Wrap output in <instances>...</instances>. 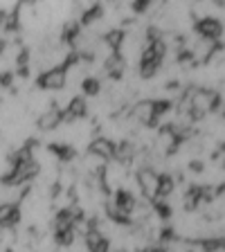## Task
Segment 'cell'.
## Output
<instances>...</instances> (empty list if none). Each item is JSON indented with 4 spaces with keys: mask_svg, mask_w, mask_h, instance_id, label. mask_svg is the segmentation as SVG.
<instances>
[{
    "mask_svg": "<svg viewBox=\"0 0 225 252\" xmlns=\"http://www.w3.org/2000/svg\"><path fill=\"white\" fill-rule=\"evenodd\" d=\"M189 106H192V120H200L212 110H219L221 94L210 88H196L189 94Z\"/></svg>",
    "mask_w": 225,
    "mask_h": 252,
    "instance_id": "6da1fadb",
    "label": "cell"
},
{
    "mask_svg": "<svg viewBox=\"0 0 225 252\" xmlns=\"http://www.w3.org/2000/svg\"><path fill=\"white\" fill-rule=\"evenodd\" d=\"M41 167L34 158H25V160H18V162L11 164V171L5 173L2 183L9 185V187H16V185H23V183H30L32 178H36Z\"/></svg>",
    "mask_w": 225,
    "mask_h": 252,
    "instance_id": "7a4b0ae2",
    "label": "cell"
},
{
    "mask_svg": "<svg viewBox=\"0 0 225 252\" xmlns=\"http://www.w3.org/2000/svg\"><path fill=\"white\" fill-rule=\"evenodd\" d=\"M194 30L203 41H221L225 27L216 16H203V18H198V21L194 23Z\"/></svg>",
    "mask_w": 225,
    "mask_h": 252,
    "instance_id": "3957f363",
    "label": "cell"
},
{
    "mask_svg": "<svg viewBox=\"0 0 225 252\" xmlns=\"http://www.w3.org/2000/svg\"><path fill=\"white\" fill-rule=\"evenodd\" d=\"M65 81H68V70L63 65H54V68L38 74L36 86L43 90H61L65 86Z\"/></svg>",
    "mask_w": 225,
    "mask_h": 252,
    "instance_id": "277c9868",
    "label": "cell"
},
{
    "mask_svg": "<svg viewBox=\"0 0 225 252\" xmlns=\"http://www.w3.org/2000/svg\"><path fill=\"white\" fill-rule=\"evenodd\" d=\"M115 149H117V144L110 137H95L88 144V153L93 158H97V160H101V162L113 160L115 158Z\"/></svg>",
    "mask_w": 225,
    "mask_h": 252,
    "instance_id": "5b68a950",
    "label": "cell"
},
{
    "mask_svg": "<svg viewBox=\"0 0 225 252\" xmlns=\"http://www.w3.org/2000/svg\"><path fill=\"white\" fill-rule=\"evenodd\" d=\"M137 187L149 200H153L158 196V173L151 167H142L137 171Z\"/></svg>",
    "mask_w": 225,
    "mask_h": 252,
    "instance_id": "8992f818",
    "label": "cell"
},
{
    "mask_svg": "<svg viewBox=\"0 0 225 252\" xmlns=\"http://www.w3.org/2000/svg\"><path fill=\"white\" fill-rule=\"evenodd\" d=\"M131 120L137 122V124H144V126H151V128H156L158 120L153 117V104H151V99H142V101H137V104H133Z\"/></svg>",
    "mask_w": 225,
    "mask_h": 252,
    "instance_id": "52a82bcc",
    "label": "cell"
},
{
    "mask_svg": "<svg viewBox=\"0 0 225 252\" xmlns=\"http://www.w3.org/2000/svg\"><path fill=\"white\" fill-rule=\"evenodd\" d=\"M86 246H88L90 252H108L110 250V241L97 230V223H90L88 232H86Z\"/></svg>",
    "mask_w": 225,
    "mask_h": 252,
    "instance_id": "ba28073f",
    "label": "cell"
},
{
    "mask_svg": "<svg viewBox=\"0 0 225 252\" xmlns=\"http://www.w3.org/2000/svg\"><path fill=\"white\" fill-rule=\"evenodd\" d=\"M88 115V104L86 97H74L70 101V106H65V110H61V122H74Z\"/></svg>",
    "mask_w": 225,
    "mask_h": 252,
    "instance_id": "9c48e42d",
    "label": "cell"
},
{
    "mask_svg": "<svg viewBox=\"0 0 225 252\" xmlns=\"http://www.w3.org/2000/svg\"><path fill=\"white\" fill-rule=\"evenodd\" d=\"M104 70H106V74H108L110 79H122L124 77V70H126V61H124V57H122L120 52H113L108 59H106V63H104Z\"/></svg>",
    "mask_w": 225,
    "mask_h": 252,
    "instance_id": "30bf717a",
    "label": "cell"
},
{
    "mask_svg": "<svg viewBox=\"0 0 225 252\" xmlns=\"http://www.w3.org/2000/svg\"><path fill=\"white\" fill-rule=\"evenodd\" d=\"M59 124H63V122H61V108H57V106L47 108L45 113L36 120V126L41 128V131H54Z\"/></svg>",
    "mask_w": 225,
    "mask_h": 252,
    "instance_id": "8fae6325",
    "label": "cell"
},
{
    "mask_svg": "<svg viewBox=\"0 0 225 252\" xmlns=\"http://www.w3.org/2000/svg\"><path fill=\"white\" fill-rule=\"evenodd\" d=\"M21 220V207L16 203H7L0 207V227H14Z\"/></svg>",
    "mask_w": 225,
    "mask_h": 252,
    "instance_id": "7c38bea8",
    "label": "cell"
},
{
    "mask_svg": "<svg viewBox=\"0 0 225 252\" xmlns=\"http://www.w3.org/2000/svg\"><path fill=\"white\" fill-rule=\"evenodd\" d=\"M77 220H74V212L72 207H65V210H59L54 216V232H63V230H74Z\"/></svg>",
    "mask_w": 225,
    "mask_h": 252,
    "instance_id": "4fadbf2b",
    "label": "cell"
},
{
    "mask_svg": "<svg viewBox=\"0 0 225 252\" xmlns=\"http://www.w3.org/2000/svg\"><path fill=\"white\" fill-rule=\"evenodd\" d=\"M133 158H135V144L131 140H122L115 149V160L120 162H131Z\"/></svg>",
    "mask_w": 225,
    "mask_h": 252,
    "instance_id": "5bb4252c",
    "label": "cell"
},
{
    "mask_svg": "<svg viewBox=\"0 0 225 252\" xmlns=\"http://www.w3.org/2000/svg\"><path fill=\"white\" fill-rule=\"evenodd\" d=\"M173 187H176V183H173V178L169 176V173H158V196L156 198H169V194L173 191Z\"/></svg>",
    "mask_w": 225,
    "mask_h": 252,
    "instance_id": "9a60e30c",
    "label": "cell"
},
{
    "mask_svg": "<svg viewBox=\"0 0 225 252\" xmlns=\"http://www.w3.org/2000/svg\"><path fill=\"white\" fill-rule=\"evenodd\" d=\"M50 151L57 153V158L61 160V162H70V160H74L77 158V149L70 147V144H50Z\"/></svg>",
    "mask_w": 225,
    "mask_h": 252,
    "instance_id": "2e32d148",
    "label": "cell"
},
{
    "mask_svg": "<svg viewBox=\"0 0 225 252\" xmlns=\"http://www.w3.org/2000/svg\"><path fill=\"white\" fill-rule=\"evenodd\" d=\"M79 36H81V25H79V21H72V23H68V25L63 27V34H61V41L63 43L74 45Z\"/></svg>",
    "mask_w": 225,
    "mask_h": 252,
    "instance_id": "e0dca14e",
    "label": "cell"
},
{
    "mask_svg": "<svg viewBox=\"0 0 225 252\" xmlns=\"http://www.w3.org/2000/svg\"><path fill=\"white\" fill-rule=\"evenodd\" d=\"M81 90H84V97H97L101 93V81L97 77H86Z\"/></svg>",
    "mask_w": 225,
    "mask_h": 252,
    "instance_id": "ac0fdd59",
    "label": "cell"
},
{
    "mask_svg": "<svg viewBox=\"0 0 225 252\" xmlns=\"http://www.w3.org/2000/svg\"><path fill=\"white\" fill-rule=\"evenodd\" d=\"M101 14H104V5H93L88 11H86L81 18H79V25L81 27H86V25H90V23H95V21H99L101 18Z\"/></svg>",
    "mask_w": 225,
    "mask_h": 252,
    "instance_id": "d6986e66",
    "label": "cell"
},
{
    "mask_svg": "<svg viewBox=\"0 0 225 252\" xmlns=\"http://www.w3.org/2000/svg\"><path fill=\"white\" fill-rule=\"evenodd\" d=\"M104 41L110 45V50H113V52H120L122 43H124V32H122V30H110L108 34L104 36Z\"/></svg>",
    "mask_w": 225,
    "mask_h": 252,
    "instance_id": "ffe728a7",
    "label": "cell"
},
{
    "mask_svg": "<svg viewBox=\"0 0 225 252\" xmlns=\"http://www.w3.org/2000/svg\"><path fill=\"white\" fill-rule=\"evenodd\" d=\"M151 207L160 219H169V216H171V205H169V200H164V198H153Z\"/></svg>",
    "mask_w": 225,
    "mask_h": 252,
    "instance_id": "44dd1931",
    "label": "cell"
},
{
    "mask_svg": "<svg viewBox=\"0 0 225 252\" xmlns=\"http://www.w3.org/2000/svg\"><path fill=\"white\" fill-rule=\"evenodd\" d=\"M151 104H153V117L156 120H160L162 115H167L169 110H171V101L169 99H151Z\"/></svg>",
    "mask_w": 225,
    "mask_h": 252,
    "instance_id": "7402d4cb",
    "label": "cell"
},
{
    "mask_svg": "<svg viewBox=\"0 0 225 252\" xmlns=\"http://www.w3.org/2000/svg\"><path fill=\"white\" fill-rule=\"evenodd\" d=\"M200 248H203L205 252L223 250V239H205V241H200Z\"/></svg>",
    "mask_w": 225,
    "mask_h": 252,
    "instance_id": "603a6c76",
    "label": "cell"
},
{
    "mask_svg": "<svg viewBox=\"0 0 225 252\" xmlns=\"http://www.w3.org/2000/svg\"><path fill=\"white\" fill-rule=\"evenodd\" d=\"M54 236H57V243H61V246H72V241H74V230L54 232Z\"/></svg>",
    "mask_w": 225,
    "mask_h": 252,
    "instance_id": "cb8c5ba5",
    "label": "cell"
},
{
    "mask_svg": "<svg viewBox=\"0 0 225 252\" xmlns=\"http://www.w3.org/2000/svg\"><path fill=\"white\" fill-rule=\"evenodd\" d=\"M131 9L135 11V14H147L149 9H151V0H135V2H131Z\"/></svg>",
    "mask_w": 225,
    "mask_h": 252,
    "instance_id": "d4e9b609",
    "label": "cell"
},
{
    "mask_svg": "<svg viewBox=\"0 0 225 252\" xmlns=\"http://www.w3.org/2000/svg\"><path fill=\"white\" fill-rule=\"evenodd\" d=\"M11 81H14V74H11V72H2V74H0V86H5V88H9Z\"/></svg>",
    "mask_w": 225,
    "mask_h": 252,
    "instance_id": "484cf974",
    "label": "cell"
},
{
    "mask_svg": "<svg viewBox=\"0 0 225 252\" xmlns=\"http://www.w3.org/2000/svg\"><path fill=\"white\" fill-rule=\"evenodd\" d=\"M173 239V230L171 227H162L160 230V241H171Z\"/></svg>",
    "mask_w": 225,
    "mask_h": 252,
    "instance_id": "4316f807",
    "label": "cell"
},
{
    "mask_svg": "<svg viewBox=\"0 0 225 252\" xmlns=\"http://www.w3.org/2000/svg\"><path fill=\"white\" fill-rule=\"evenodd\" d=\"M189 169H192V171H196V173H200L205 169V162H200V160H194V162H189Z\"/></svg>",
    "mask_w": 225,
    "mask_h": 252,
    "instance_id": "83f0119b",
    "label": "cell"
},
{
    "mask_svg": "<svg viewBox=\"0 0 225 252\" xmlns=\"http://www.w3.org/2000/svg\"><path fill=\"white\" fill-rule=\"evenodd\" d=\"M5 47H7V45H5V41H0V54L5 52Z\"/></svg>",
    "mask_w": 225,
    "mask_h": 252,
    "instance_id": "f1b7e54d",
    "label": "cell"
},
{
    "mask_svg": "<svg viewBox=\"0 0 225 252\" xmlns=\"http://www.w3.org/2000/svg\"><path fill=\"white\" fill-rule=\"evenodd\" d=\"M223 169H225V158H223Z\"/></svg>",
    "mask_w": 225,
    "mask_h": 252,
    "instance_id": "f546056e",
    "label": "cell"
},
{
    "mask_svg": "<svg viewBox=\"0 0 225 252\" xmlns=\"http://www.w3.org/2000/svg\"><path fill=\"white\" fill-rule=\"evenodd\" d=\"M223 250H225V239H223Z\"/></svg>",
    "mask_w": 225,
    "mask_h": 252,
    "instance_id": "4dcf8cb0",
    "label": "cell"
}]
</instances>
